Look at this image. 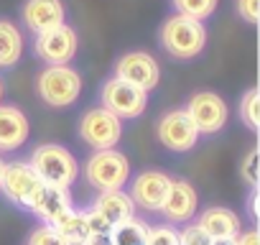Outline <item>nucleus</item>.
Listing matches in <instances>:
<instances>
[{
    "label": "nucleus",
    "mask_w": 260,
    "mask_h": 245,
    "mask_svg": "<svg viewBox=\"0 0 260 245\" xmlns=\"http://www.w3.org/2000/svg\"><path fill=\"white\" fill-rule=\"evenodd\" d=\"M28 117L16 105H0V154L16 151L28 141Z\"/></svg>",
    "instance_id": "obj_15"
},
{
    "label": "nucleus",
    "mask_w": 260,
    "mask_h": 245,
    "mask_svg": "<svg viewBox=\"0 0 260 245\" xmlns=\"http://www.w3.org/2000/svg\"><path fill=\"white\" fill-rule=\"evenodd\" d=\"M115 77L136 84L146 92H151L153 87H158V79H161V69H158V62L146 54V51H127L122 54L117 62H115Z\"/></svg>",
    "instance_id": "obj_11"
},
{
    "label": "nucleus",
    "mask_w": 260,
    "mask_h": 245,
    "mask_svg": "<svg viewBox=\"0 0 260 245\" xmlns=\"http://www.w3.org/2000/svg\"><path fill=\"white\" fill-rule=\"evenodd\" d=\"M179 245H212V237L202 225H189L179 232Z\"/></svg>",
    "instance_id": "obj_26"
},
{
    "label": "nucleus",
    "mask_w": 260,
    "mask_h": 245,
    "mask_svg": "<svg viewBox=\"0 0 260 245\" xmlns=\"http://www.w3.org/2000/svg\"><path fill=\"white\" fill-rule=\"evenodd\" d=\"M161 46L166 49V54H171L174 59H194L204 51L207 46V28L202 26V21L186 18V16H171L164 21L161 26Z\"/></svg>",
    "instance_id": "obj_1"
},
{
    "label": "nucleus",
    "mask_w": 260,
    "mask_h": 245,
    "mask_svg": "<svg viewBox=\"0 0 260 245\" xmlns=\"http://www.w3.org/2000/svg\"><path fill=\"white\" fill-rule=\"evenodd\" d=\"M199 225L207 230V235L212 240H217V237H237V232H240V217L232 209H227V207L204 209L202 217H199Z\"/></svg>",
    "instance_id": "obj_18"
},
{
    "label": "nucleus",
    "mask_w": 260,
    "mask_h": 245,
    "mask_svg": "<svg viewBox=\"0 0 260 245\" xmlns=\"http://www.w3.org/2000/svg\"><path fill=\"white\" fill-rule=\"evenodd\" d=\"M3 169H6V161H3V156H0V174H3Z\"/></svg>",
    "instance_id": "obj_34"
},
{
    "label": "nucleus",
    "mask_w": 260,
    "mask_h": 245,
    "mask_svg": "<svg viewBox=\"0 0 260 245\" xmlns=\"http://www.w3.org/2000/svg\"><path fill=\"white\" fill-rule=\"evenodd\" d=\"M184 110H186L189 120L194 122L199 136L219 133L227 122V105L214 92H194L189 97V102L184 105Z\"/></svg>",
    "instance_id": "obj_8"
},
{
    "label": "nucleus",
    "mask_w": 260,
    "mask_h": 245,
    "mask_svg": "<svg viewBox=\"0 0 260 245\" xmlns=\"http://www.w3.org/2000/svg\"><path fill=\"white\" fill-rule=\"evenodd\" d=\"M84 220H87V227H89V232H110L112 230V225L94 209V207H89L87 212H84Z\"/></svg>",
    "instance_id": "obj_29"
},
{
    "label": "nucleus",
    "mask_w": 260,
    "mask_h": 245,
    "mask_svg": "<svg viewBox=\"0 0 260 245\" xmlns=\"http://www.w3.org/2000/svg\"><path fill=\"white\" fill-rule=\"evenodd\" d=\"M240 176L245 179L250 189H257V148H252L240 164Z\"/></svg>",
    "instance_id": "obj_27"
},
{
    "label": "nucleus",
    "mask_w": 260,
    "mask_h": 245,
    "mask_svg": "<svg viewBox=\"0 0 260 245\" xmlns=\"http://www.w3.org/2000/svg\"><path fill=\"white\" fill-rule=\"evenodd\" d=\"M44 189V181L34 171L28 161H6V169L0 174V192H3L13 204L23 209H34L39 194Z\"/></svg>",
    "instance_id": "obj_5"
},
{
    "label": "nucleus",
    "mask_w": 260,
    "mask_h": 245,
    "mask_svg": "<svg viewBox=\"0 0 260 245\" xmlns=\"http://www.w3.org/2000/svg\"><path fill=\"white\" fill-rule=\"evenodd\" d=\"M0 100H3V82H0Z\"/></svg>",
    "instance_id": "obj_35"
},
{
    "label": "nucleus",
    "mask_w": 260,
    "mask_h": 245,
    "mask_svg": "<svg viewBox=\"0 0 260 245\" xmlns=\"http://www.w3.org/2000/svg\"><path fill=\"white\" fill-rule=\"evenodd\" d=\"M250 217L252 220H257V189H252V194H250Z\"/></svg>",
    "instance_id": "obj_32"
},
{
    "label": "nucleus",
    "mask_w": 260,
    "mask_h": 245,
    "mask_svg": "<svg viewBox=\"0 0 260 245\" xmlns=\"http://www.w3.org/2000/svg\"><path fill=\"white\" fill-rule=\"evenodd\" d=\"M199 209V197L197 189L184 181V179H171L169 192L158 207V212L169 220V222H189Z\"/></svg>",
    "instance_id": "obj_12"
},
{
    "label": "nucleus",
    "mask_w": 260,
    "mask_h": 245,
    "mask_svg": "<svg viewBox=\"0 0 260 245\" xmlns=\"http://www.w3.org/2000/svg\"><path fill=\"white\" fill-rule=\"evenodd\" d=\"M179 16L194 18V21H207L217 11V0H171Z\"/></svg>",
    "instance_id": "obj_22"
},
{
    "label": "nucleus",
    "mask_w": 260,
    "mask_h": 245,
    "mask_svg": "<svg viewBox=\"0 0 260 245\" xmlns=\"http://www.w3.org/2000/svg\"><path fill=\"white\" fill-rule=\"evenodd\" d=\"M84 245H112V240H110V232H92L84 240Z\"/></svg>",
    "instance_id": "obj_31"
},
{
    "label": "nucleus",
    "mask_w": 260,
    "mask_h": 245,
    "mask_svg": "<svg viewBox=\"0 0 260 245\" xmlns=\"http://www.w3.org/2000/svg\"><path fill=\"white\" fill-rule=\"evenodd\" d=\"M69 209H74L72 197H69V189L44 184V189H41V194H39V199H36V204H34L31 212L39 215L46 225H54V222H59Z\"/></svg>",
    "instance_id": "obj_16"
},
{
    "label": "nucleus",
    "mask_w": 260,
    "mask_h": 245,
    "mask_svg": "<svg viewBox=\"0 0 260 245\" xmlns=\"http://www.w3.org/2000/svg\"><path fill=\"white\" fill-rule=\"evenodd\" d=\"M169 184L171 179L164 174V171H156V169H148L143 174H138L133 179V187H130V199H133L136 207L141 209H148V212H158L166 192H169Z\"/></svg>",
    "instance_id": "obj_13"
},
{
    "label": "nucleus",
    "mask_w": 260,
    "mask_h": 245,
    "mask_svg": "<svg viewBox=\"0 0 260 245\" xmlns=\"http://www.w3.org/2000/svg\"><path fill=\"white\" fill-rule=\"evenodd\" d=\"M110 225L125 222L136 215V204L130 199V194H125L122 189H110V192H100V197L92 204Z\"/></svg>",
    "instance_id": "obj_17"
},
{
    "label": "nucleus",
    "mask_w": 260,
    "mask_h": 245,
    "mask_svg": "<svg viewBox=\"0 0 260 245\" xmlns=\"http://www.w3.org/2000/svg\"><path fill=\"white\" fill-rule=\"evenodd\" d=\"M212 245H235V237H217L212 240Z\"/></svg>",
    "instance_id": "obj_33"
},
{
    "label": "nucleus",
    "mask_w": 260,
    "mask_h": 245,
    "mask_svg": "<svg viewBox=\"0 0 260 245\" xmlns=\"http://www.w3.org/2000/svg\"><path fill=\"white\" fill-rule=\"evenodd\" d=\"M21 18L28 31L44 34V31L61 26L67 18V11H64L61 0H26L21 8Z\"/></svg>",
    "instance_id": "obj_14"
},
{
    "label": "nucleus",
    "mask_w": 260,
    "mask_h": 245,
    "mask_svg": "<svg viewBox=\"0 0 260 245\" xmlns=\"http://www.w3.org/2000/svg\"><path fill=\"white\" fill-rule=\"evenodd\" d=\"M127 176H130V161L125 154H120L115 148L94 151L84 164V179L97 192L122 189Z\"/></svg>",
    "instance_id": "obj_3"
},
{
    "label": "nucleus",
    "mask_w": 260,
    "mask_h": 245,
    "mask_svg": "<svg viewBox=\"0 0 260 245\" xmlns=\"http://www.w3.org/2000/svg\"><path fill=\"white\" fill-rule=\"evenodd\" d=\"M23 54V36L16 23L0 18V69H11L21 62Z\"/></svg>",
    "instance_id": "obj_19"
},
{
    "label": "nucleus",
    "mask_w": 260,
    "mask_h": 245,
    "mask_svg": "<svg viewBox=\"0 0 260 245\" xmlns=\"http://www.w3.org/2000/svg\"><path fill=\"white\" fill-rule=\"evenodd\" d=\"M146 245H179V232L171 225L148 227V242Z\"/></svg>",
    "instance_id": "obj_24"
},
{
    "label": "nucleus",
    "mask_w": 260,
    "mask_h": 245,
    "mask_svg": "<svg viewBox=\"0 0 260 245\" xmlns=\"http://www.w3.org/2000/svg\"><path fill=\"white\" fill-rule=\"evenodd\" d=\"M158 141L169 148V151H176V154H186L197 146L199 141V133L194 128V122L189 120L186 110L179 107V110H169L161 120H158Z\"/></svg>",
    "instance_id": "obj_10"
},
{
    "label": "nucleus",
    "mask_w": 260,
    "mask_h": 245,
    "mask_svg": "<svg viewBox=\"0 0 260 245\" xmlns=\"http://www.w3.org/2000/svg\"><path fill=\"white\" fill-rule=\"evenodd\" d=\"M28 245H67V240L51 225H41L28 235Z\"/></svg>",
    "instance_id": "obj_25"
},
{
    "label": "nucleus",
    "mask_w": 260,
    "mask_h": 245,
    "mask_svg": "<svg viewBox=\"0 0 260 245\" xmlns=\"http://www.w3.org/2000/svg\"><path fill=\"white\" fill-rule=\"evenodd\" d=\"M64 240L67 245H84V240L92 235L89 227H87V220H84V212L82 209H69L59 222L51 225Z\"/></svg>",
    "instance_id": "obj_20"
},
{
    "label": "nucleus",
    "mask_w": 260,
    "mask_h": 245,
    "mask_svg": "<svg viewBox=\"0 0 260 245\" xmlns=\"http://www.w3.org/2000/svg\"><path fill=\"white\" fill-rule=\"evenodd\" d=\"M235 245H260V235H257V230H245V232H237Z\"/></svg>",
    "instance_id": "obj_30"
},
{
    "label": "nucleus",
    "mask_w": 260,
    "mask_h": 245,
    "mask_svg": "<svg viewBox=\"0 0 260 245\" xmlns=\"http://www.w3.org/2000/svg\"><path fill=\"white\" fill-rule=\"evenodd\" d=\"M100 102L105 110H110L120 120H133V117L143 115V110L148 105V92L112 74L100 89Z\"/></svg>",
    "instance_id": "obj_6"
},
{
    "label": "nucleus",
    "mask_w": 260,
    "mask_h": 245,
    "mask_svg": "<svg viewBox=\"0 0 260 245\" xmlns=\"http://www.w3.org/2000/svg\"><path fill=\"white\" fill-rule=\"evenodd\" d=\"M36 92L49 107H69L79 100L82 92V77L77 69L61 64V67H46L36 77Z\"/></svg>",
    "instance_id": "obj_4"
},
{
    "label": "nucleus",
    "mask_w": 260,
    "mask_h": 245,
    "mask_svg": "<svg viewBox=\"0 0 260 245\" xmlns=\"http://www.w3.org/2000/svg\"><path fill=\"white\" fill-rule=\"evenodd\" d=\"M79 138L94 148V151H102V148H115L117 141L122 138V126H120V117L112 115L110 110L105 107H92L82 115L79 120Z\"/></svg>",
    "instance_id": "obj_7"
},
{
    "label": "nucleus",
    "mask_w": 260,
    "mask_h": 245,
    "mask_svg": "<svg viewBox=\"0 0 260 245\" xmlns=\"http://www.w3.org/2000/svg\"><path fill=\"white\" fill-rule=\"evenodd\" d=\"M28 164L34 166V171L39 174V179L44 184H51V187L69 189L77 181V174H79L77 159L72 156L69 148H64L59 143H44V146H39L31 154Z\"/></svg>",
    "instance_id": "obj_2"
},
{
    "label": "nucleus",
    "mask_w": 260,
    "mask_h": 245,
    "mask_svg": "<svg viewBox=\"0 0 260 245\" xmlns=\"http://www.w3.org/2000/svg\"><path fill=\"white\" fill-rule=\"evenodd\" d=\"M257 110H260V95L255 87H250L240 97V120L245 122V128L257 131Z\"/></svg>",
    "instance_id": "obj_23"
},
{
    "label": "nucleus",
    "mask_w": 260,
    "mask_h": 245,
    "mask_svg": "<svg viewBox=\"0 0 260 245\" xmlns=\"http://www.w3.org/2000/svg\"><path fill=\"white\" fill-rule=\"evenodd\" d=\"M110 240H112V245H146L148 242V222H143L133 215L125 222L112 225Z\"/></svg>",
    "instance_id": "obj_21"
},
{
    "label": "nucleus",
    "mask_w": 260,
    "mask_h": 245,
    "mask_svg": "<svg viewBox=\"0 0 260 245\" xmlns=\"http://www.w3.org/2000/svg\"><path fill=\"white\" fill-rule=\"evenodd\" d=\"M235 6H237V16L247 26H257V11H260L257 0H235Z\"/></svg>",
    "instance_id": "obj_28"
},
{
    "label": "nucleus",
    "mask_w": 260,
    "mask_h": 245,
    "mask_svg": "<svg viewBox=\"0 0 260 245\" xmlns=\"http://www.w3.org/2000/svg\"><path fill=\"white\" fill-rule=\"evenodd\" d=\"M34 54L46 67H61L69 64L77 54V31L72 26H56L51 31L36 34L34 39Z\"/></svg>",
    "instance_id": "obj_9"
}]
</instances>
